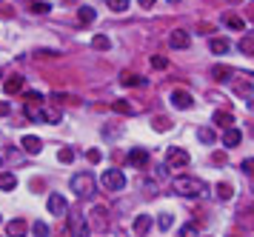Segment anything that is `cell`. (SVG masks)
Returning <instances> with one entry per match:
<instances>
[{"mask_svg": "<svg viewBox=\"0 0 254 237\" xmlns=\"http://www.w3.org/2000/svg\"><path fill=\"white\" fill-rule=\"evenodd\" d=\"M226 26H229V29H237V32H243V29H246V23H243L237 14H226Z\"/></svg>", "mask_w": 254, "mask_h": 237, "instance_id": "cell-30", "label": "cell"}, {"mask_svg": "<svg viewBox=\"0 0 254 237\" xmlns=\"http://www.w3.org/2000/svg\"><path fill=\"white\" fill-rule=\"evenodd\" d=\"M231 75H234V72H231L229 66H214V69H211V78H214V80H229Z\"/></svg>", "mask_w": 254, "mask_h": 237, "instance_id": "cell-26", "label": "cell"}, {"mask_svg": "<svg viewBox=\"0 0 254 237\" xmlns=\"http://www.w3.org/2000/svg\"><path fill=\"white\" fill-rule=\"evenodd\" d=\"M23 100H26V106H37V103L43 100V94H40V91H26Z\"/></svg>", "mask_w": 254, "mask_h": 237, "instance_id": "cell-33", "label": "cell"}, {"mask_svg": "<svg viewBox=\"0 0 254 237\" xmlns=\"http://www.w3.org/2000/svg\"><path fill=\"white\" fill-rule=\"evenodd\" d=\"M92 46H94V49H97V52H106V49H112V40H109L106 34H94Z\"/></svg>", "mask_w": 254, "mask_h": 237, "instance_id": "cell-25", "label": "cell"}, {"mask_svg": "<svg viewBox=\"0 0 254 237\" xmlns=\"http://www.w3.org/2000/svg\"><path fill=\"white\" fill-rule=\"evenodd\" d=\"M240 140H243V135H240V129H226V135H223V146L226 149H234V146H240Z\"/></svg>", "mask_w": 254, "mask_h": 237, "instance_id": "cell-11", "label": "cell"}, {"mask_svg": "<svg viewBox=\"0 0 254 237\" xmlns=\"http://www.w3.org/2000/svg\"><path fill=\"white\" fill-rule=\"evenodd\" d=\"M120 83H123V86H146V78H140L134 72H126V75L120 78Z\"/></svg>", "mask_w": 254, "mask_h": 237, "instance_id": "cell-17", "label": "cell"}, {"mask_svg": "<svg viewBox=\"0 0 254 237\" xmlns=\"http://www.w3.org/2000/svg\"><path fill=\"white\" fill-rule=\"evenodd\" d=\"M20 146H23V152H29V155H40V149H43V140L35 135H26L23 140H20Z\"/></svg>", "mask_w": 254, "mask_h": 237, "instance_id": "cell-9", "label": "cell"}, {"mask_svg": "<svg viewBox=\"0 0 254 237\" xmlns=\"http://www.w3.org/2000/svg\"><path fill=\"white\" fill-rule=\"evenodd\" d=\"M26 9L32 11V14H46V11L52 9V6H49V3H40V0H35V3H29Z\"/></svg>", "mask_w": 254, "mask_h": 237, "instance_id": "cell-29", "label": "cell"}, {"mask_svg": "<svg viewBox=\"0 0 254 237\" xmlns=\"http://www.w3.org/2000/svg\"><path fill=\"white\" fill-rule=\"evenodd\" d=\"M14 186H17V177H14L12 171H3V174H0V189H3V192H12Z\"/></svg>", "mask_w": 254, "mask_h": 237, "instance_id": "cell-16", "label": "cell"}, {"mask_svg": "<svg viewBox=\"0 0 254 237\" xmlns=\"http://www.w3.org/2000/svg\"><path fill=\"white\" fill-rule=\"evenodd\" d=\"M112 109L120 112V114H137V106H131L128 100H115V103H112Z\"/></svg>", "mask_w": 254, "mask_h": 237, "instance_id": "cell-19", "label": "cell"}, {"mask_svg": "<svg viewBox=\"0 0 254 237\" xmlns=\"http://www.w3.org/2000/svg\"><path fill=\"white\" fill-rule=\"evenodd\" d=\"M189 163H191V158H189V152H186V149L172 146L169 152H166V166H169L172 171H183Z\"/></svg>", "mask_w": 254, "mask_h": 237, "instance_id": "cell-3", "label": "cell"}, {"mask_svg": "<svg viewBox=\"0 0 254 237\" xmlns=\"http://www.w3.org/2000/svg\"><path fill=\"white\" fill-rule=\"evenodd\" d=\"M191 103H194V97H191L186 89H174L172 91V106L174 109H191Z\"/></svg>", "mask_w": 254, "mask_h": 237, "instance_id": "cell-6", "label": "cell"}, {"mask_svg": "<svg viewBox=\"0 0 254 237\" xmlns=\"http://www.w3.org/2000/svg\"><path fill=\"white\" fill-rule=\"evenodd\" d=\"M197 140H200V143H206V146H211V143L217 140V135H214L211 129H197Z\"/></svg>", "mask_w": 254, "mask_h": 237, "instance_id": "cell-23", "label": "cell"}, {"mask_svg": "<svg viewBox=\"0 0 254 237\" xmlns=\"http://www.w3.org/2000/svg\"><path fill=\"white\" fill-rule=\"evenodd\" d=\"M214 123L223 126V129H231V123H234V117H231L229 112H214Z\"/></svg>", "mask_w": 254, "mask_h": 237, "instance_id": "cell-24", "label": "cell"}, {"mask_svg": "<svg viewBox=\"0 0 254 237\" xmlns=\"http://www.w3.org/2000/svg\"><path fill=\"white\" fill-rule=\"evenodd\" d=\"M106 3H109V9L117 11V14H123V11L128 9V0H106Z\"/></svg>", "mask_w": 254, "mask_h": 237, "instance_id": "cell-32", "label": "cell"}, {"mask_svg": "<svg viewBox=\"0 0 254 237\" xmlns=\"http://www.w3.org/2000/svg\"><path fill=\"white\" fill-rule=\"evenodd\" d=\"M240 52L252 57V52H254V37H243V40H240Z\"/></svg>", "mask_w": 254, "mask_h": 237, "instance_id": "cell-35", "label": "cell"}, {"mask_svg": "<svg viewBox=\"0 0 254 237\" xmlns=\"http://www.w3.org/2000/svg\"><path fill=\"white\" fill-rule=\"evenodd\" d=\"M189 43H191V37H189V32H183V29H174V32L169 34V46H172V49H189Z\"/></svg>", "mask_w": 254, "mask_h": 237, "instance_id": "cell-7", "label": "cell"}, {"mask_svg": "<svg viewBox=\"0 0 254 237\" xmlns=\"http://www.w3.org/2000/svg\"><path fill=\"white\" fill-rule=\"evenodd\" d=\"M9 112H12V106H9V103L3 100V103H0V117H6Z\"/></svg>", "mask_w": 254, "mask_h": 237, "instance_id": "cell-40", "label": "cell"}, {"mask_svg": "<svg viewBox=\"0 0 254 237\" xmlns=\"http://www.w3.org/2000/svg\"><path fill=\"white\" fill-rule=\"evenodd\" d=\"M40 114H43V123H60V109L58 106H46Z\"/></svg>", "mask_w": 254, "mask_h": 237, "instance_id": "cell-18", "label": "cell"}, {"mask_svg": "<svg viewBox=\"0 0 254 237\" xmlns=\"http://www.w3.org/2000/svg\"><path fill=\"white\" fill-rule=\"evenodd\" d=\"M200 32L208 34V32H214V26H211V23H200Z\"/></svg>", "mask_w": 254, "mask_h": 237, "instance_id": "cell-41", "label": "cell"}, {"mask_svg": "<svg viewBox=\"0 0 254 237\" xmlns=\"http://www.w3.org/2000/svg\"><path fill=\"white\" fill-rule=\"evenodd\" d=\"M208 49H211L214 55H226V52L231 49V43L229 40H223V37H211V40H208Z\"/></svg>", "mask_w": 254, "mask_h": 237, "instance_id": "cell-14", "label": "cell"}, {"mask_svg": "<svg viewBox=\"0 0 254 237\" xmlns=\"http://www.w3.org/2000/svg\"><path fill=\"white\" fill-rule=\"evenodd\" d=\"M172 223H174L172 215H160V217H157V226H160V232H169V229H172Z\"/></svg>", "mask_w": 254, "mask_h": 237, "instance_id": "cell-36", "label": "cell"}, {"mask_svg": "<svg viewBox=\"0 0 254 237\" xmlns=\"http://www.w3.org/2000/svg\"><path fill=\"white\" fill-rule=\"evenodd\" d=\"M140 3V9H151V6H154V0H137Z\"/></svg>", "mask_w": 254, "mask_h": 237, "instance_id": "cell-42", "label": "cell"}, {"mask_svg": "<svg viewBox=\"0 0 254 237\" xmlns=\"http://www.w3.org/2000/svg\"><path fill=\"white\" fill-rule=\"evenodd\" d=\"M58 160H60V163H74V149L63 146V149L58 152Z\"/></svg>", "mask_w": 254, "mask_h": 237, "instance_id": "cell-31", "label": "cell"}, {"mask_svg": "<svg viewBox=\"0 0 254 237\" xmlns=\"http://www.w3.org/2000/svg\"><path fill=\"white\" fill-rule=\"evenodd\" d=\"M169 3H177V0H169Z\"/></svg>", "mask_w": 254, "mask_h": 237, "instance_id": "cell-43", "label": "cell"}, {"mask_svg": "<svg viewBox=\"0 0 254 237\" xmlns=\"http://www.w3.org/2000/svg\"><path fill=\"white\" fill-rule=\"evenodd\" d=\"M180 237H197V223H183Z\"/></svg>", "mask_w": 254, "mask_h": 237, "instance_id": "cell-37", "label": "cell"}, {"mask_svg": "<svg viewBox=\"0 0 254 237\" xmlns=\"http://www.w3.org/2000/svg\"><path fill=\"white\" fill-rule=\"evenodd\" d=\"M89 215H92L89 220H94V217H97V229H103V226H106V206H94Z\"/></svg>", "mask_w": 254, "mask_h": 237, "instance_id": "cell-22", "label": "cell"}, {"mask_svg": "<svg viewBox=\"0 0 254 237\" xmlns=\"http://www.w3.org/2000/svg\"><path fill=\"white\" fill-rule=\"evenodd\" d=\"M71 226H74V237H89V226L83 223V217H71Z\"/></svg>", "mask_w": 254, "mask_h": 237, "instance_id": "cell-21", "label": "cell"}, {"mask_svg": "<svg viewBox=\"0 0 254 237\" xmlns=\"http://www.w3.org/2000/svg\"><path fill=\"white\" fill-rule=\"evenodd\" d=\"M71 192L77 194V197H89L94 192V174L92 171H77L74 177H71Z\"/></svg>", "mask_w": 254, "mask_h": 237, "instance_id": "cell-2", "label": "cell"}, {"mask_svg": "<svg viewBox=\"0 0 254 237\" xmlns=\"http://www.w3.org/2000/svg\"><path fill=\"white\" fill-rule=\"evenodd\" d=\"M103 186L109 189V192H120V189H126V177H123V171L120 169L103 171Z\"/></svg>", "mask_w": 254, "mask_h": 237, "instance_id": "cell-4", "label": "cell"}, {"mask_svg": "<svg viewBox=\"0 0 254 237\" xmlns=\"http://www.w3.org/2000/svg\"><path fill=\"white\" fill-rule=\"evenodd\" d=\"M174 192L180 194V197H200V194H206L208 189H206V183L203 180H197V177H174Z\"/></svg>", "mask_w": 254, "mask_h": 237, "instance_id": "cell-1", "label": "cell"}, {"mask_svg": "<svg viewBox=\"0 0 254 237\" xmlns=\"http://www.w3.org/2000/svg\"><path fill=\"white\" fill-rule=\"evenodd\" d=\"M149 226H151L149 215H137V217H134V232H137V235H146V232H149Z\"/></svg>", "mask_w": 254, "mask_h": 237, "instance_id": "cell-20", "label": "cell"}, {"mask_svg": "<svg viewBox=\"0 0 254 237\" xmlns=\"http://www.w3.org/2000/svg\"><path fill=\"white\" fill-rule=\"evenodd\" d=\"M32 235L35 237H49V226L43 223V220H37L35 226H32Z\"/></svg>", "mask_w": 254, "mask_h": 237, "instance_id": "cell-34", "label": "cell"}, {"mask_svg": "<svg viewBox=\"0 0 254 237\" xmlns=\"http://www.w3.org/2000/svg\"><path fill=\"white\" fill-rule=\"evenodd\" d=\"M6 235L9 237H26V220H20V217L12 220V223L6 226Z\"/></svg>", "mask_w": 254, "mask_h": 237, "instance_id": "cell-12", "label": "cell"}, {"mask_svg": "<svg viewBox=\"0 0 254 237\" xmlns=\"http://www.w3.org/2000/svg\"><path fill=\"white\" fill-rule=\"evenodd\" d=\"M214 192H217L220 200H229L231 194H234V189H231L229 183H217V186H214Z\"/></svg>", "mask_w": 254, "mask_h": 237, "instance_id": "cell-27", "label": "cell"}, {"mask_svg": "<svg viewBox=\"0 0 254 237\" xmlns=\"http://www.w3.org/2000/svg\"><path fill=\"white\" fill-rule=\"evenodd\" d=\"M234 3H240V0H234Z\"/></svg>", "mask_w": 254, "mask_h": 237, "instance_id": "cell-45", "label": "cell"}, {"mask_svg": "<svg viewBox=\"0 0 254 237\" xmlns=\"http://www.w3.org/2000/svg\"><path fill=\"white\" fill-rule=\"evenodd\" d=\"M0 166H3V160H0Z\"/></svg>", "mask_w": 254, "mask_h": 237, "instance_id": "cell-44", "label": "cell"}, {"mask_svg": "<svg viewBox=\"0 0 254 237\" xmlns=\"http://www.w3.org/2000/svg\"><path fill=\"white\" fill-rule=\"evenodd\" d=\"M151 126H154V132H169V129H172V120H169V117H154Z\"/></svg>", "mask_w": 254, "mask_h": 237, "instance_id": "cell-28", "label": "cell"}, {"mask_svg": "<svg viewBox=\"0 0 254 237\" xmlns=\"http://www.w3.org/2000/svg\"><path fill=\"white\" fill-rule=\"evenodd\" d=\"M77 23H80V26L94 23V9L92 6H80V9H77Z\"/></svg>", "mask_w": 254, "mask_h": 237, "instance_id": "cell-15", "label": "cell"}, {"mask_svg": "<svg viewBox=\"0 0 254 237\" xmlns=\"http://www.w3.org/2000/svg\"><path fill=\"white\" fill-rule=\"evenodd\" d=\"M149 163V155L143 152V149H131L128 152V166H134V169H143Z\"/></svg>", "mask_w": 254, "mask_h": 237, "instance_id": "cell-10", "label": "cell"}, {"mask_svg": "<svg viewBox=\"0 0 254 237\" xmlns=\"http://www.w3.org/2000/svg\"><path fill=\"white\" fill-rule=\"evenodd\" d=\"M23 83H26L23 78L14 75V78H9L6 83H3V91H6V94H17V91H23Z\"/></svg>", "mask_w": 254, "mask_h": 237, "instance_id": "cell-13", "label": "cell"}, {"mask_svg": "<svg viewBox=\"0 0 254 237\" xmlns=\"http://www.w3.org/2000/svg\"><path fill=\"white\" fill-rule=\"evenodd\" d=\"M229 80H234V89H237V94H240V97H246V100H249V97H252V75H246V72H240V75H231Z\"/></svg>", "mask_w": 254, "mask_h": 237, "instance_id": "cell-5", "label": "cell"}, {"mask_svg": "<svg viewBox=\"0 0 254 237\" xmlns=\"http://www.w3.org/2000/svg\"><path fill=\"white\" fill-rule=\"evenodd\" d=\"M49 212H52V215H66V212H69L66 197H63V194H49Z\"/></svg>", "mask_w": 254, "mask_h": 237, "instance_id": "cell-8", "label": "cell"}, {"mask_svg": "<svg viewBox=\"0 0 254 237\" xmlns=\"http://www.w3.org/2000/svg\"><path fill=\"white\" fill-rule=\"evenodd\" d=\"M86 160H89V163H100V160H103L100 149H89V152H86Z\"/></svg>", "mask_w": 254, "mask_h": 237, "instance_id": "cell-38", "label": "cell"}, {"mask_svg": "<svg viewBox=\"0 0 254 237\" xmlns=\"http://www.w3.org/2000/svg\"><path fill=\"white\" fill-rule=\"evenodd\" d=\"M151 66H154V69H166V66H169V60L160 57V55H151Z\"/></svg>", "mask_w": 254, "mask_h": 237, "instance_id": "cell-39", "label": "cell"}]
</instances>
